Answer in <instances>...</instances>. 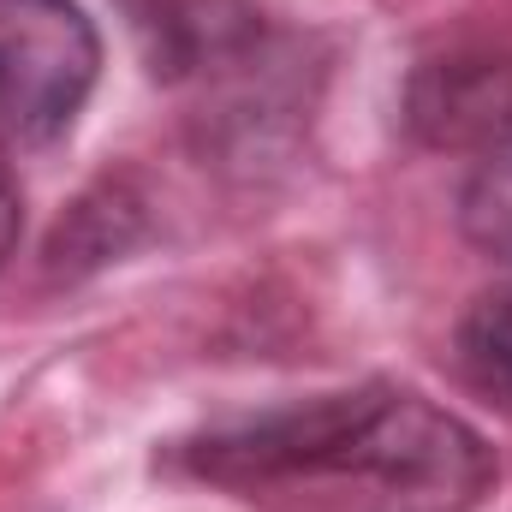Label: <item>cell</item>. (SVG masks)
Masks as SVG:
<instances>
[{
  "instance_id": "cell-3",
  "label": "cell",
  "mask_w": 512,
  "mask_h": 512,
  "mask_svg": "<svg viewBox=\"0 0 512 512\" xmlns=\"http://www.w3.org/2000/svg\"><path fill=\"white\" fill-rule=\"evenodd\" d=\"M405 126L429 149L483 161L512 155V60L501 54H447L429 60L405 90Z\"/></svg>"
},
{
  "instance_id": "cell-2",
  "label": "cell",
  "mask_w": 512,
  "mask_h": 512,
  "mask_svg": "<svg viewBox=\"0 0 512 512\" xmlns=\"http://www.w3.org/2000/svg\"><path fill=\"white\" fill-rule=\"evenodd\" d=\"M102 36L78 0H0V137L48 143L96 90Z\"/></svg>"
},
{
  "instance_id": "cell-4",
  "label": "cell",
  "mask_w": 512,
  "mask_h": 512,
  "mask_svg": "<svg viewBox=\"0 0 512 512\" xmlns=\"http://www.w3.org/2000/svg\"><path fill=\"white\" fill-rule=\"evenodd\" d=\"M453 352H459L465 382L477 387L483 399H495L501 411H512V286L477 298L465 310Z\"/></svg>"
},
{
  "instance_id": "cell-6",
  "label": "cell",
  "mask_w": 512,
  "mask_h": 512,
  "mask_svg": "<svg viewBox=\"0 0 512 512\" xmlns=\"http://www.w3.org/2000/svg\"><path fill=\"white\" fill-rule=\"evenodd\" d=\"M18 227H24V197H18V173L6 161V137H0V268L18 251Z\"/></svg>"
},
{
  "instance_id": "cell-5",
  "label": "cell",
  "mask_w": 512,
  "mask_h": 512,
  "mask_svg": "<svg viewBox=\"0 0 512 512\" xmlns=\"http://www.w3.org/2000/svg\"><path fill=\"white\" fill-rule=\"evenodd\" d=\"M465 233L512 262V155L483 161L477 179L465 185Z\"/></svg>"
},
{
  "instance_id": "cell-1",
  "label": "cell",
  "mask_w": 512,
  "mask_h": 512,
  "mask_svg": "<svg viewBox=\"0 0 512 512\" xmlns=\"http://www.w3.org/2000/svg\"><path fill=\"white\" fill-rule=\"evenodd\" d=\"M179 465L256 512H477L501 477L465 417L393 382L203 429Z\"/></svg>"
}]
</instances>
